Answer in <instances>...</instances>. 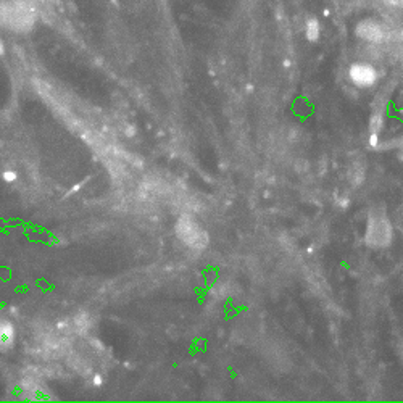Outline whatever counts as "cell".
<instances>
[{
	"mask_svg": "<svg viewBox=\"0 0 403 403\" xmlns=\"http://www.w3.org/2000/svg\"><path fill=\"white\" fill-rule=\"evenodd\" d=\"M366 240H368L369 245H376V247H384L392 240V229L389 223L381 218L374 223L371 221L368 232H366Z\"/></svg>",
	"mask_w": 403,
	"mask_h": 403,
	"instance_id": "277c9868",
	"label": "cell"
},
{
	"mask_svg": "<svg viewBox=\"0 0 403 403\" xmlns=\"http://www.w3.org/2000/svg\"><path fill=\"white\" fill-rule=\"evenodd\" d=\"M94 382H95V385H102V378H100V376H95Z\"/></svg>",
	"mask_w": 403,
	"mask_h": 403,
	"instance_id": "8fae6325",
	"label": "cell"
},
{
	"mask_svg": "<svg viewBox=\"0 0 403 403\" xmlns=\"http://www.w3.org/2000/svg\"><path fill=\"white\" fill-rule=\"evenodd\" d=\"M387 3L395 8H403V0H387Z\"/></svg>",
	"mask_w": 403,
	"mask_h": 403,
	"instance_id": "30bf717a",
	"label": "cell"
},
{
	"mask_svg": "<svg viewBox=\"0 0 403 403\" xmlns=\"http://www.w3.org/2000/svg\"><path fill=\"white\" fill-rule=\"evenodd\" d=\"M355 31L360 39H365L368 42H379V40H382V36H384L382 28L376 21H373V19L360 21Z\"/></svg>",
	"mask_w": 403,
	"mask_h": 403,
	"instance_id": "5b68a950",
	"label": "cell"
},
{
	"mask_svg": "<svg viewBox=\"0 0 403 403\" xmlns=\"http://www.w3.org/2000/svg\"><path fill=\"white\" fill-rule=\"evenodd\" d=\"M15 344V328L10 321L0 319V350L12 348Z\"/></svg>",
	"mask_w": 403,
	"mask_h": 403,
	"instance_id": "8992f818",
	"label": "cell"
},
{
	"mask_svg": "<svg viewBox=\"0 0 403 403\" xmlns=\"http://www.w3.org/2000/svg\"><path fill=\"white\" fill-rule=\"evenodd\" d=\"M3 54V45H2V42H0V55Z\"/></svg>",
	"mask_w": 403,
	"mask_h": 403,
	"instance_id": "7c38bea8",
	"label": "cell"
},
{
	"mask_svg": "<svg viewBox=\"0 0 403 403\" xmlns=\"http://www.w3.org/2000/svg\"><path fill=\"white\" fill-rule=\"evenodd\" d=\"M382 128H384V118H382L381 115H374L373 118H371V128H369L371 134H373V136H379Z\"/></svg>",
	"mask_w": 403,
	"mask_h": 403,
	"instance_id": "ba28073f",
	"label": "cell"
},
{
	"mask_svg": "<svg viewBox=\"0 0 403 403\" xmlns=\"http://www.w3.org/2000/svg\"><path fill=\"white\" fill-rule=\"evenodd\" d=\"M305 34H307V39L310 42L318 40L319 34H321V26H319L318 19H310L307 23V28H305Z\"/></svg>",
	"mask_w": 403,
	"mask_h": 403,
	"instance_id": "52a82bcc",
	"label": "cell"
},
{
	"mask_svg": "<svg viewBox=\"0 0 403 403\" xmlns=\"http://www.w3.org/2000/svg\"><path fill=\"white\" fill-rule=\"evenodd\" d=\"M176 234L185 245H189L190 249H203L208 244V236L202 227L195 223L189 216H183L179 218L176 224Z\"/></svg>",
	"mask_w": 403,
	"mask_h": 403,
	"instance_id": "7a4b0ae2",
	"label": "cell"
},
{
	"mask_svg": "<svg viewBox=\"0 0 403 403\" xmlns=\"http://www.w3.org/2000/svg\"><path fill=\"white\" fill-rule=\"evenodd\" d=\"M348 77L356 87H371L378 81V71L369 63H353L348 68Z\"/></svg>",
	"mask_w": 403,
	"mask_h": 403,
	"instance_id": "3957f363",
	"label": "cell"
},
{
	"mask_svg": "<svg viewBox=\"0 0 403 403\" xmlns=\"http://www.w3.org/2000/svg\"><path fill=\"white\" fill-rule=\"evenodd\" d=\"M37 0H0V28L26 33L37 21Z\"/></svg>",
	"mask_w": 403,
	"mask_h": 403,
	"instance_id": "6da1fadb",
	"label": "cell"
},
{
	"mask_svg": "<svg viewBox=\"0 0 403 403\" xmlns=\"http://www.w3.org/2000/svg\"><path fill=\"white\" fill-rule=\"evenodd\" d=\"M2 179L5 181V183L12 184V183H15V181L18 179V174H17V171H13V169H3Z\"/></svg>",
	"mask_w": 403,
	"mask_h": 403,
	"instance_id": "9c48e42d",
	"label": "cell"
}]
</instances>
